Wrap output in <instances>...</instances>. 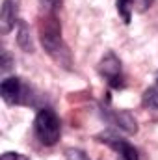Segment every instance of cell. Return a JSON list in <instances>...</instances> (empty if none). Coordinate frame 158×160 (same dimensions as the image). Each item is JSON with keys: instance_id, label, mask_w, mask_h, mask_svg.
<instances>
[{"instance_id": "7a4b0ae2", "label": "cell", "mask_w": 158, "mask_h": 160, "mask_svg": "<svg viewBox=\"0 0 158 160\" xmlns=\"http://www.w3.org/2000/svg\"><path fill=\"white\" fill-rule=\"evenodd\" d=\"M34 132L43 145H54L62 134V123L56 112L50 108H41L34 119Z\"/></svg>"}, {"instance_id": "9c48e42d", "label": "cell", "mask_w": 158, "mask_h": 160, "mask_svg": "<svg viewBox=\"0 0 158 160\" xmlns=\"http://www.w3.org/2000/svg\"><path fill=\"white\" fill-rule=\"evenodd\" d=\"M141 102H143V106H145V108L158 110V84L151 86L149 89H145V91H143Z\"/></svg>"}, {"instance_id": "6da1fadb", "label": "cell", "mask_w": 158, "mask_h": 160, "mask_svg": "<svg viewBox=\"0 0 158 160\" xmlns=\"http://www.w3.org/2000/svg\"><path fill=\"white\" fill-rule=\"evenodd\" d=\"M41 32V43L45 47V50L48 52V56L58 62L62 67L65 69H71V63H73V58H71V52L67 48V45L62 39V26L58 22V19L54 15L47 17L39 26Z\"/></svg>"}, {"instance_id": "30bf717a", "label": "cell", "mask_w": 158, "mask_h": 160, "mask_svg": "<svg viewBox=\"0 0 158 160\" xmlns=\"http://www.w3.org/2000/svg\"><path fill=\"white\" fill-rule=\"evenodd\" d=\"M132 11H134V0H117V13L121 15L125 24L130 22Z\"/></svg>"}, {"instance_id": "9a60e30c", "label": "cell", "mask_w": 158, "mask_h": 160, "mask_svg": "<svg viewBox=\"0 0 158 160\" xmlns=\"http://www.w3.org/2000/svg\"><path fill=\"white\" fill-rule=\"evenodd\" d=\"M155 84H158V73H156V78H155Z\"/></svg>"}, {"instance_id": "4fadbf2b", "label": "cell", "mask_w": 158, "mask_h": 160, "mask_svg": "<svg viewBox=\"0 0 158 160\" xmlns=\"http://www.w3.org/2000/svg\"><path fill=\"white\" fill-rule=\"evenodd\" d=\"M151 4H153V0H134V9H138V11H145Z\"/></svg>"}, {"instance_id": "52a82bcc", "label": "cell", "mask_w": 158, "mask_h": 160, "mask_svg": "<svg viewBox=\"0 0 158 160\" xmlns=\"http://www.w3.org/2000/svg\"><path fill=\"white\" fill-rule=\"evenodd\" d=\"M106 119L110 121L112 125H116V127H119V128H123V130L128 132V134L138 132L136 119H134L128 112H125V110H119V112H108V110H106Z\"/></svg>"}, {"instance_id": "5bb4252c", "label": "cell", "mask_w": 158, "mask_h": 160, "mask_svg": "<svg viewBox=\"0 0 158 160\" xmlns=\"http://www.w3.org/2000/svg\"><path fill=\"white\" fill-rule=\"evenodd\" d=\"M60 2H62V0H43V4H45L48 9H56V8L60 6Z\"/></svg>"}, {"instance_id": "3957f363", "label": "cell", "mask_w": 158, "mask_h": 160, "mask_svg": "<svg viewBox=\"0 0 158 160\" xmlns=\"http://www.w3.org/2000/svg\"><path fill=\"white\" fill-rule=\"evenodd\" d=\"M26 93H30V89L19 77L4 78L0 84V95H2L6 104H26L28 97H30Z\"/></svg>"}, {"instance_id": "8992f818", "label": "cell", "mask_w": 158, "mask_h": 160, "mask_svg": "<svg viewBox=\"0 0 158 160\" xmlns=\"http://www.w3.org/2000/svg\"><path fill=\"white\" fill-rule=\"evenodd\" d=\"M17 24V4L13 0H4L0 11V34H9Z\"/></svg>"}, {"instance_id": "5b68a950", "label": "cell", "mask_w": 158, "mask_h": 160, "mask_svg": "<svg viewBox=\"0 0 158 160\" xmlns=\"http://www.w3.org/2000/svg\"><path fill=\"white\" fill-rule=\"evenodd\" d=\"M97 140L106 143V145H110L114 151H117V155H119L117 160H140L136 147H132L126 140H121V138L114 136V134H108V132L97 136Z\"/></svg>"}, {"instance_id": "277c9868", "label": "cell", "mask_w": 158, "mask_h": 160, "mask_svg": "<svg viewBox=\"0 0 158 160\" xmlns=\"http://www.w3.org/2000/svg\"><path fill=\"white\" fill-rule=\"evenodd\" d=\"M99 73H101L102 78L108 82L110 88L119 89V88L125 86V77H123L121 60H119L114 52H108V54L101 60V63H99Z\"/></svg>"}, {"instance_id": "8fae6325", "label": "cell", "mask_w": 158, "mask_h": 160, "mask_svg": "<svg viewBox=\"0 0 158 160\" xmlns=\"http://www.w3.org/2000/svg\"><path fill=\"white\" fill-rule=\"evenodd\" d=\"M0 160H28L26 155H22V153H13V151H7V153H4L2 155V158Z\"/></svg>"}, {"instance_id": "7c38bea8", "label": "cell", "mask_w": 158, "mask_h": 160, "mask_svg": "<svg viewBox=\"0 0 158 160\" xmlns=\"http://www.w3.org/2000/svg\"><path fill=\"white\" fill-rule=\"evenodd\" d=\"M2 73H6L9 67H11V58H9V54H7V50H4L2 52Z\"/></svg>"}, {"instance_id": "ba28073f", "label": "cell", "mask_w": 158, "mask_h": 160, "mask_svg": "<svg viewBox=\"0 0 158 160\" xmlns=\"http://www.w3.org/2000/svg\"><path fill=\"white\" fill-rule=\"evenodd\" d=\"M17 43L19 47L24 50V52H34V43H32V38H30V30L24 22L19 24V32H17Z\"/></svg>"}]
</instances>
